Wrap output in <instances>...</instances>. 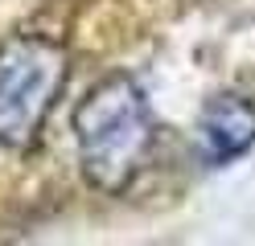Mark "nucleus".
Wrapping results in <instances>:
<instances>
[{"label": "nucleus", "mask_w": 255, "mask_h": 246, "mask_svg": "<svg viewBox=\"0 0 255 246\" xmlns=\"http://www.w3.org/2000/svg\"><path fill=\"white\" fill-rule=\"evenodd\" d=\"M78 140V168L87 185L107 197H124L144 172L156 144L152 103L136 74L111 70L83 94L70 115Z\"/></svg>", "instance_id": "nucleus-1"}, {"label": "nucleus", "mask_w": 255, "mask_h": 246, "mask_svg": "<svg viewBox=\"0 0 255 246\" xmlns=\"http://www.w3.org/2000/svg\"><path fill=\"white\" fill-rule=\"evenodd\" d=\"M70 82V54L58 37L12 33L0 41V148L29 152Z\"/></svg>", "instance_id": "nucleus-2"}, {"label": "nucleus", "mask_w": 255, "mask_h": 246, "mask_svg": "<svg viewBox=\"0 0 255 246\" xmlns=\"http://www.w3.org/2000/svg\"><path fill=\"white\" fill-rule=\"evenodd\" d=\"M198 160L206 168H227L255 148V98L243 90H222L202 107L198 127Z\"/></svg>", "instance_id": "nucleus-3"}]
</instances>
